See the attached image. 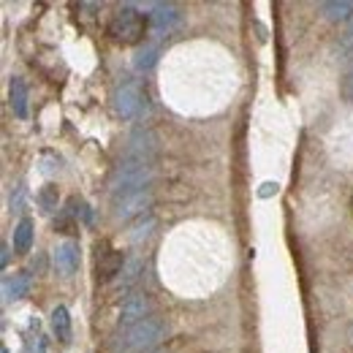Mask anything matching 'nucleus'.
Returning a JSON list of instances; mask_svg holds the SVG:
<instances>
[{"mask_svg":"<svg viewBox=\"0 0 353 353\" xmlns=\"http://www.w3.org/2000/svg\"><path fill=\"white\" fill-rule=\"evenodd\" d=\"M169 326L163 318H147L141 323H136L131 329H125L114 345V353H150L163 337H166Z\"/></svg>","mask_w":353,"mask_h":353,"instance_id":"f257e3e1","label":"nucleus"},{"mask_svg":"<svg viewBox=\"0 0 353 353\" xmlns=\"http://www.w3.org/2000/svg\"><path fill=\"white\" fill-rule=\"evenodd\" d=\"M152 176H155V169H152L150 161L125 158V161L114 169V174L109 179V188H112L114 199H120V196H128L133 190H144V188L152 182Z\"/></svg>","mask_w":353,"mask_h":353,"instance_id":"f03ea898","label":"nucleus"},{"mask_svg":"<svg viewBox=\"0 0 353 353\" xmlns=\"http://www.w3.org/2000/svg\"><path fill=\"white\" fill-rule=\"evenodd\" d=\"M150 22H144V17L133 8V6H123L106 25V33L120 41V44H139L144 39V30H147Z\"/></svg>","mask_w":353,"mask_h":353,"instance_id":"7ed1b4c3","label":"nucleus"},{"mask_svg":"<svg viewBox=\"0 0 353 353\" xmlns=\"http://www.w3.org/2000/svg\"><path fill=\"white\" fill-rule=\"evenodd\" d=\"M150 204H152V193H150V188H144V190H133V193H128V196L114 199V218H117V221L144 218V212L150 210Z\"/></svg>","mask_w":353,"mask_h":353,"instance_id":"20e7f679","label":"nucleus"},{"mask_svg":"<svg viewBox=\"0 0 353 353\" xmlns=\"http://www.w3.org/2000/svg\"><path fill=\"white\" fill-rule=\"evenodd\" d=\"M152 312V299L147 294H131L125 302H123V310H120V329H131L136 323L147 321Z\"/></svg>","mask_w":353,"mask_h":353,"instance_id":"39448f33","label":"nucleus"},{"mask_svg":"<svg viewBox=\"0 0 353 353\" xmlns=\"http://www.w3.org/2000/svg\"><path fill=\"white\" fill-rule=\"evenodd\" d=\"M141 101H144V92H141V85L139 82H128L114 92V112L120 117H133L139 109H141Z\"/></svg>","mask_w":353,"mask_h":353,"instance_id":"423d86ee","label":"nucleus"},{"mask_svg":"<svg viewBox=\"0 0 353 353\" xmlns=\"http://www.w3.org/2000/svg\"><path fill=\"white\" fill-rule=\"evenodd\" d=\"M54 266H57L65 277H71V274L79 269V242H74V239L60 242L57 250H54Z\"/></svg>","mask_w":353,"mask_h":353,"instance_id":"0eeeda50","label":"nucleus"},{"mask_svg":"<svg viewBox=\"0 0 353 353\" xmlns=\"http://www.w3.org/2000/svg\"><path fill=\"white\" fill-rule=\"evenodd\" d=\"M147 22H150V28H152L155 33H169L176 22H179V11H176L174 6L161 3V6L150 14V19H147Z\"/></svg>","mask_w":353,"mask_h":353,"instance_id":"6e6552de","label":"nucleus"},{"mask_svg":"<svg viewBox=\"0 0 353 353\" xmlns=\"http://www.w3.org/2000/svg\"><path fill=\"white\" fill-rule=\"evenodd\" d=\"M123 266H125L123 253H117V250H106V253L98 256V277H101V280H112L114 274L123 272Z\"/></svg>","mask_w":353,"mask_h":353,"instance_id":"1a4fd4ad","label":"nucleus"},{"mask_svg":"<svg viewBox=\"0 0 353 353\" xmlns=\"http://www.w3.org/2000/svg\"><path fill=\"white\" fill-rule=\"evenodd\" d=\"M8 103H11V112L14 117L25 120L28 117V88L22 79H11V88H8Z\"/></svg>","mask_w":353,"mask_h":353,"instance_id":"9d476101","label":"nucleus"},{"mask_svg":"<svg viewBox=\"0 0 353 353\" xmlns=\"http://www.w3.org/2000/svg\"><path fill=\"white\" fill-rule=\"evenodd\" d=\"M28 291H30V277L28 274H14L3 283V299L6 302H17V299L28 296Z\"/></svg>","mask_w":353,"mask_h":353,"instance_id":"9b49d317","label":"nucleus"},{"mask_svg":"<svg viewBox=\"0 0 353 353\" xmlns=\"http://www.w3.org/2000/svg\"><path fill=\"white\" fill-rule=\"evenodd\" d=\"M321 14L332 22H345L353 19V3L351 0H329V3H321Z\"/></svg>","mask_w":353,"mask_h":353,"instance_id":"f8f14e48","label":"nucleus"},{"mask_svg":"<svg viewBox=\"0 0 353 353\" xmlns=\"http://www.w3.org/2000/svg\"><path fill=\"white\" fill-rule=\"evenodd\" d=\"M33 245V221L30 218H22V221L14 225V250L17 253H28Z\"/></svg>","mask_w":353,"mask_h":353,"instance_id":"ddd939ff","label":"nucleus"},{"mask_svg":"<svg viewBox=\"0 0 353 353\" xmlns=\"http://www.w3.org/2000/svg\"><path fill=\"white\" fill-rule=\"evenodd\" d=\"M52 332L63 343L71 337V315H68V310L63 307V305H57V307L52 310Z\"/></svg>","mask_w":353,"mask_h":353,"instance_id":"4468645a","label":"nucleus"},{"mask_svg":"<svg viewBox=\"0 0 353 353\" xmlns=\"http://www.w3.org/2000/svg\"><path fill=\"white\" fill-rule=\"evenodd\" d=\"M158 54H161V49L155 44H147L144 49H139V52H136V60H133L136 71H150V68L158 63Z\"/></svg>","mask_w":353,"mask_h":353,"instance_id":"2eb2a0df","label":"nucleus"},{"mask_svg":"<svg viewBox=\"0 0 353 353\" xmlns=\"http://www.w3.org/2000/svg\"><path fill=\"white\" fill-rule=\"evenodd\" d=\"M57 201H60L57 188H54V185H44L41 193H39V207H41V212H44V215H52V212L57 210Z\"/></svg>","mask_w":353,"mask_h":353,"instance_id":"dca6fc26","label":"nucleus"},{"mask_svg":"<svg viewBox=\"0 0 353 353\" xmlns=\"http://www.w3.org/2000/svg\"><path fill=\"white\" fill-rule=\"evenodd\" d=\"M141 272H144V261L141 259H131V261H125L123 266V272H120V285H133L139 277H141Z\"/></svg>","mask_w":353,"mask_h":353,"instance_id":"f3484780","label":"nucleus"},{"mask_svg":"<svg viewBox=\"0 0 353 353\" xmlns=\"http://www.w3.org/2000/svg\"><path fill=\"white\" fill-rule=\"evenodd\" d=\"M152 228H155V218L147 215V218H141V221L133 225L131 234H128V239H131V242H141V239H147V236L152 234Z\"/></svg>","mask_w":353,"mask_h":353,"instance_id":"a211bd4d","label":"nucleus"},{"mask_svg":"<svg viewBox=\"0 0 353 353\" xmlns=\"http://www.w3.org/2000/svg\"><path fill=\"white\" fill-rule=\"evenodd\" d=\"M343 98L353 101V65L345 71V77H343Z\"/></svg>","mask_w":353,"mask_h":353,"instance_id":"6ab92c4d","label":"nucleus"},{"mask_svg":"<svg viewBox=\"0 0 353 353\" xmlns=\"http://www.w3.org/2000/svg\"><path fill=\"white\" fill-rule=\"evenodd\" d=\"M340 44H343V49L345 52H353V19L348 22V30L343 33V39H340Z\"/></svg>","mask_w":353,"mask_h":353,"instance_id":"aec40b11","label":"nucleus"},{"mask_svg":"<svg viewBox=\"0 0 353 353\" xmlns=\"http://www.w3.org/2000/svg\"><path fill=\"white\" fill-rule=\"evenodd\" d=\"M277 193V182H264L261 188H259V196L261 199H269V196H274Z\"/></svg>","mask_w":353,"mask_h":353,"instance_id":"412c9836","label":"nucleus"},{"mask_svg":"<svg viewBox=\"0 0 353 353\" xmlns=\"http://www.w3.org/2000/svg\"><path fill=\"white\" fill-rule=\"evenodd\" d=\"M22 196H25V188H22V185H17V196L11 193V210H14V207H17V210L22 207Z\"/></svg>","mask_w":353,"mask_h":353,"instance_id":"4be33fe9","label":"nucleus"},{"mask_svg":"<svg viewBox=\"0 0 353 353\" xmlns=\"http://www.w3.org/2000/svg\"><path fill=\"white\" fill-rule=\"evenodd\" d=\"M0 253H3V256H0V264L8 266V256H11V253H8V245H3V248H0Z\"/></svg>","mask_w":353,"mask_h":353,"instance_id":"5701e85b","label":"nucleus"},{"mask_svg":"<svg viewBox=\"0 0 353 353\" xmlns=\"http://www.w3.org/2000/svg\"><path fill=\"white\" fill-rule=\"evenodd\" d=\"M0 353H8V351H6V348H0Z\"/></svg>","mask_w":353,"mask_h":353,"instance_id":"b1692460","label":"nucleus"},{"mask_svg":"<svg viewBox=\"0 0 353 353\" xmlns=\"http://www.w3.org/2000/svg\"><path fill=\"white\" fill-rule=\"evenodd\" d=\"M351 334H353V329H351Z\"/></svg>","mask_w":353,"mask_h":353,"instance_id":"393cba45","label":"nucleus"}]
</instances>
